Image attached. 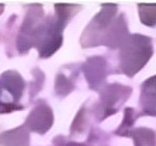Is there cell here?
<instances>
[{
    "label": "cell",
    "mask_w": 156,
    "mask_h": 146,
    "mask_svg": "<svg viewBox=\"0 0 156 146\" xmlns=\"http://www.w3.org/2000/svg\"><path fill=\"white\" fill-rule=\"evenodd\" d=\"M141 103L145 114L156 115V76L146 80L142 86Z\"/></svg>",
    "instance_id": "obj_1"
},
{
    "label": "cell",
    "mask_w": 156,
    "mask_h": 146,
    "mask_svg": "<svg viewBox=\"0 0 156 146\" xmlns=\"http://www.w3.org/2000/svg\"><path fill=\"white\" fill-rule=\"evenodd\" d=\"M135 143L136 146H155L156 145V135L151 129H138L135 132Z\"/></svg>",
    "instance_id": "obj_2"
},
{
    "label": "cell",
    "mask_w": 156,
    "mask_h": 146,
    "mask_svg": "<svg viewBox=\"0 0 156 146\" xmlns=\"http://www.w3.org/2000/svg\"><path fill=\"white\" fill-rule=\"evenodd\" d=\"M141 20L146 26L153 27L156 24V4L155 6H139Z\"/></svg>",
    "instance_id": "obj_3"
}]
</instances>
